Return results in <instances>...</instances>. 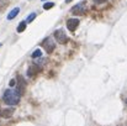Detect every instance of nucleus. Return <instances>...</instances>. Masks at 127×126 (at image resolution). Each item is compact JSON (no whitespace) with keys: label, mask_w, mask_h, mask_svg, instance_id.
Segmentation results:
<instances>
[{"label":"nucleus","mask_w":127,"mask_h":126,"mask_svg":"<svg viewBox=\"0 0 127 126\" xmlns=\"http://www.w3.org/2000/svg\"><path fill=\"white\" fill-rule=\"evenodd\" d=\"M2 100L7 105H16L20 103V95H17L16 91L7 89V90H5V93L2 95Z\"/></svg>","instance_id":"nucleus-1"},{"label":"nucleus","mask_w":127,"mask_h":126,"mask_svg":"<svg viewBox=\"0 0 127 126\" xmlns=\"http://www.w3.org/2000/svg\"><path fill=\"white\" fill-rule=\"evenodd\" d=\"M17 79V88H16V94L17 95H22L25 93V89H26V81L21 77V76H17L16 77Z\"/></svg>","instance_id":"nucleus-2"},{"label":"nucleus","mask_w":127,"mask_h":126,"mask_svg":"<svg viewBox=\"0 0 127 126\" xmlns=\"http://www.w3.org/2000/svg\"><path fill=\"white\" fill-rule=\"evenodd\" d=\"M53 35H54L56 40L58 41V43L65 44V43L68 42V37H67V35L64 34V31H63V30H56Z\"/></svg>","instance_id":"nucleus-3"},{"label":"nucleus","mask_w":127,"mask_h":126,"mask_svg":"<svg viewBox=\"0 0 127 126\" xmlns=\"http://www.w3.org/2000/svg\"><path fill=\"white\" fill-rule=\"evenodd\" d=\"M42 46H43V48L46 49L47 53H52L53 49H54V47H56V44L53 43V41H52L51 39H46V40H43Z\"/></svg>","instance_id":"nucleus-4"},{"label":"nucleus","mask_w":127,"mask_h":126,"mask_svg":"<svg viewBox=\"0 0 127 126\" xmlns=\"http://www.w3.org/2000/svg\"><path fill=\"white\" fill-rule=\"evenodd\" d=\"M78 26H79V20H78V19H68V21H67V27H68L69 31L74 32V31L78 29Z\"/></svg>","instance_id":"nucleus-5"},{"label":"nucleus","mask_w":127,"mask_h":126,"mask_svg":"<svg viewBox=\"0 0 127 126\" xmlns=\"http://www.w3.org/2000/svg\"><path fill=\"white\" fill-rule=\"evenodd\" d=\"M70 11H72L73 15H84L86 12V9H85V6L83 4H78V5L73 6Z\"/></svg>","instance_id":"nucleus-6"},{"label":"nucleus","mask_w":127,"mask_h":126,"mask_svg":"<svg viewBox=\"0 0 127 126\" xmlns=\"http://www.w3.org/2000/svg\"><path fill=\"white\" fill-rule=\"evenodd\" d=\"M41 71H42V68H41V67H38V64H35V63H32V64L29 67L27 74H29L30 77H33V76H36V74L41 73Z\"/></svg>","instance_id":"nucleus-7"},{"label":"nucleus","mask_w":127,"mask_h":126,"mask_svg":"<svg viewBox=\"0 0 127 126\" xmlns=\"http://www.w3.org/2000/svg\"><path fill=\"white\" fill-rule=\"evenodd\" d=\"M14 111H15V109H14V108H7V109H4V110H1L0 116H1V118H4V119H9V118H11V116H12Z\"/></svg>","instance_id":"nucleus-8"},{"label":"nucleus","mask_w":127,"mask_h":126,"mask_svg":"<svg viewBox=\"0 0 127 126\" xmlns=\"http://www.w3.org/2000/svg\"><path fill=\"white\" fill-rule=\"evenodd\" d=\"M19 12H20V9H19V7H14V9L9 12V15H7V20H12V19H15V17L17 16Z\"/></svg>","instance_id":"nucleus-9"},{"label":"nucleus","mask_w":127,"mask_h":126,"mask_svg":"<svg viewBox=\"0 0 127 126\" xmlns=\"http://www.w3.org/2000/svg\"><path fill=\"white\" fill-rule=\"evenodd\" d=\"M25 29H26V22L22 21V22H20V25L17 26V32H24Z\"/></svg>","instance_id":"nucleus-10"},{"label":"nucleus","mask_w":127,"mask_h":126,"mask_svg":"<svg viewBox=\"0 0 127 126\" xmlns=\"http://www.w3.org/2000/svg\"><path fill=\"white\" fill-rule=\"evenodd\" d=\"M53 6H54V2H52V1L43 4V9H44V10H49V9H52Z\"/></svg>","instance_id":"nucleus-11"},{"label":"nucleus","mask_w":127,"mask_h":126,"mask_svg":"<svg viewBox=\"0 0 127 126\" xmlns=\"http://www.w3.org/2000/svg\"><path fill=\"white\" fill-rule=\"evenodd\" d=\"M31 56H32V58H37V57H41L42 56V52H41V49H35Z\"/></svg>","instance_id":"nucleus-12"},{"label":"nucleus","mask_w":127,"mask_h":126,"mask_svg":"<svg viewBox=\"0 0 127 126\" xmlns=\"http://www.w3.org/2000/svg\"><path fill=\"white\" fill-rule=\"evenodd\" d=\"M35 17H36V14H35V12H32V14H31L29 17H27V22H31V21H32Z\"/></svg>","instance_id":"nucleus-13"},{"label":"nucleus","mask_w":127,"mask_h":126,"mask_svg":"<svg viewBox=\"0 0 127 126\" xmlns=\"http://www.w3.org/2000/svg\"><path fill=\"white\" fill-rule=\"evenodd\" d=\"M107 0H94V2L95 4H104V2H106Z\"/></svg>","instance_id":"nucleus-14"},{"label":"nucleus","mask_w":127,"mask_h":126,"mask_svg":"<svg viewBox=\"0 0 127 126\" xmlns=\"http://www.w3.org/2000/svg\"><path fill=\"white\" fill-rule=\"evenodd\" d=\"M15 84H16V82H15V79H11V81H10V83H9V85H10V86H14Z\"/></svg>","instance_id":"nucleus-15"},{"label":"nucleus","mask_w":127,"mask_h":126,"mask_svg":"<svg viewBox=\"0 0 127 126\" xmlns=\"http://www.w3.org/2000/svg\"><path fill=\"white\" fill-rule=\"evenodd\" d=\"M70 1H73V0H65V2L68 4V2H70Z\"/></svg>","instance_id":"nucleus-16"},{"label":"nucleus","mask_w":127,"mask_h":126,"mask_svg":"<svg viewBox=\"0 0 127 126\" xmlns=\"http://www.w3.org/2000/svg\"><path fill=\"white\" fill-rule=\"evenodd\" d=\"M125 104H126V105H127V99H126V101H125Z\"/></svg>","instance_id":"nucleus-17"},{"label":"nucleus","mask_w":127,"mask_h":126,"mask_svg":"<svg viewBox=\"0 0 127 126\" xmlns=\"http://www.w3.org/2000/svg\"><path fill=\"white\" fill-rule=\"evenodd\" d=\"M0 46H1V43H0Z\"/></svg>","instance_id":"nucleus-18"},{"label":"nucleus","mask_w":127,"mask_h":126,"mask_svg":"<svg viewBox=\"0 0 127 126\" xmlns=\"http://www.w3.org/2000/svg\"><path fill=\"white\" fill-rule=\"evenodd\" d=\"M0 113H1V110H0Z\"/></svg>","instance_id":"nucleus-19"}]
</instances>
